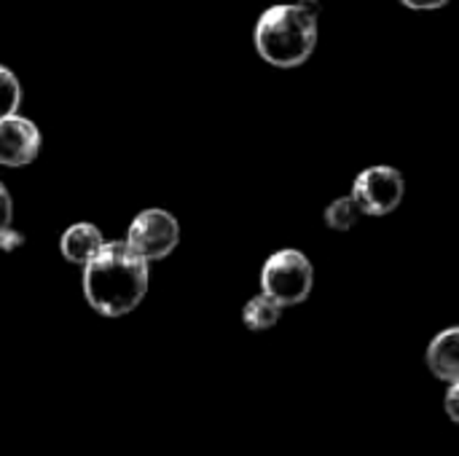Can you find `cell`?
I'll return each instance as SVG.
<instances>
[{"label":"cell","instance_id":"obj_1","mask_svg":"<svg viewBox=\"0 0 459 456\" xmlns=\"http://www.w3.org/2000/svg\"><path fill=\"white\" fill-rule=\"evenodd\" d=\"M148 293V261L129 250L126 242H105L94 258L83 263L86 304L102 317H124L134 312Z\"/></svg>","mask_w":459,"mask_h":456},{"label":"cell","instance_id":"obj_2","mask_svg":"<svg viewBox=\"0 0 459 456\" xmlns=\"http://www.w3.org/2000/svg\"><path fill=\"white\" fill-rule=\"evenodd\" d=\"M255 51L274 67L304 65L317 46V13L304 3H277L255 22Z\"/></svg>","mask_w":459,"mask_h":456},{"label":"cell","instance_id":"obj_3","mask_svg":"<svg viewBox=\"0 0 459 456\" xmlns=\"http://www.w3.org/2000/svg\"><path fill=\"white\" fill-rule=\"evenodd\" d=\"M315 285V269L301 250H280L266 258L261 269V293L274 304L299 306L309 298Z\"/></svg>","mask_w":459,"mask_h":456},{"label":"cell","instance_id":"obj_4","mask_svg":"<svg viewBox=\"0 0 459 456\" xmlns=\"http://www.w3.org/2000/svg\"><path fill=\"white\" fill-rule=\"evenodd\" d=\"M124 242L129 245V250H134L148 263L161 261L178 247L180 223H178V218L172 212L151 207V210H143V212L134 215Z\"/></svg>","mask_w":459,"mask_h":456},{"label":"cell","instance_id":"obj_5","mask_svg":"<svg viewBox=\"0 0 459 456\" xmlns=\"http://www.w3.org/2000/svg\"><path fill=\"white\" fill-rule=\"evenodd\" d=\"M406 194L403 175L395 167H368L355 177L352 185V202L363 215H387L393 212Z\"/></svg>","mask_w":459,"mask_h":456},{"label":"cell","instance_id":"obj_6","mask_svg":"<svg viewBox=\"0 0 459 456\" xmlns=\"http://www.w3.org/2000/svg\"><path fill=\"white\" fill-rule=\"evenodd\" d=\"M40 151V132L30 118L5 116L0 118V164L3 167H27Z\"/></svg>","mask_w":459,"mask_h":456},{"label":"cell","instance_id":"obj_7","mask_svg":"<svg viewBox=\"0 0 459 456\" xmlns=\"http://www.w3.org/2000/svg\"><path fill=\"white\" fill-rule=\"evenodd\" d=\"M428 368L436 379L446 384H459V331L449 328L438 333L428 347Z\"/></svg>","mask_w":459,"mask_h":456},{"label":"cell","instance_id":"obj_8","mask_svg":"<svg viewBox=\"0 0 459 456\" xmlns=\"http://www.w3.org/2000/svg\"><path fill=\"white\" fill-rule=\"evenodd\" d=\"M102 245H105L102 231L91 223H75V226L65 228V234L59 239V250H62L65 261L78 263V266H83L89 258H94Z\"/></svg>","mask_w":459,"mask_h":456},{"label":"cell","instance_id":"obj_9","mask_svg":"<svg viewBox=\"0 0 459 456\" xmlns=\"http://www.w3.org/2000/svg\"><path fill=\"white\" fill-rule=\"evenodd\" d=\"M280 314H282V306L274 304L269 296L258 293V296H253V298L245 304V309H242V323H245V328H250V331H269V328H274V325L280 323Z\"/></svg>","mask_w":459,"mask_h":456},{"label":"cell","instance_id":"obj_10","mask_svg":"<svg viewBox=\"0 0 459 456\" xmlns=\"http://www.w3.org/2000/svg\"><path fill=\"white\" fill-rule=\"evenodd\" d=\"M360 218H363V212L358 210L352 196H342V199L331 202L325 210V223L336 231H350L352 226H358Z\"/></svg>","mask_w":459,"mask_h":456},{"label":"cell","instance_id":"obj_11","mask_svg":"<svg viewBox=\"0 0 459 456\" xmlns=\"http://www.w3.org/2000/svg\"><path fill=\"white\" fill-rule=\"evenodd\" d=\"M22 245V234L13 231V202L8 188L0 183V247L13 250Z\"/></svg>","mask_w":459,"mask_h":456},{"label":"cell","instance_id":"obj_12","mask_svg":"<svg viewBox=\"0 0 459 456\" xmlns=\"http://www.w3.org/2000/svg\"><path fill=\"white\" fill-rule=\"evenodd\" d=\"M19 102H22V86H19V78L0 65V118L5 116H13L19 110Z\"/></svg>","mask_w":459,"mask_h":456},{"label":"cell","instance_id":"obj_13","mask_svg":"<svg viewBox=\"0 0 459 456\" xmlns=\"http://www.w3.org/2000/svg\"><path fill=\"white\" fill-rule=\"evenodd\" d=\"M401 3L406 8H414V11H433V8H444L452 0H401Z\"/></svg>","mask_w":459,"mask_h":456},{"label":"cell","instance_id":"obj_14","mask_svg":"<svg viewBox=\"0 0 459 456\" xmlns=\"http://www.w3.org/2000/svg\"><path fill=\"white\" fill-rule=\"evenodd\" d=\"M457 395H459V384H449V392H446V411H449V419H452V422H459Z\"/></svg>","mask_w":459,"mask_h":456}]
</instances>
